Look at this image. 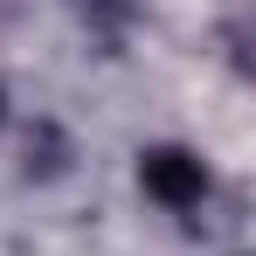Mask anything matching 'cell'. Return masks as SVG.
<instances>
[{
    "instance_id": "7a4b0ae2",
    "label": "cell",
    "mask_w": 256,
    "mask_h": 256,
    "mask_svg": "<svg viewBox=\"0 0 256 256\" xmlns=\"http://www.w3.org/2000/svg\"><path fill=\"white\" fill-rule=\"evenodd\" d=\"M0 111H7V97H0Z\"/></svg>"
},
{
    "instance_id": "6da1fadb",
    "label": "cell",
    "mask_w": 256,
    "mask_h": 256,
    "mask_svg": "<svg viewBox=\"0 0 256 256\" xmlns=\"http://www.w3.org/2000/svg\"><path fill=\"white\" fill-rule=\"evenodd\" d=\"M138 180H146V194H152L166 214H194L208 201V166H201L187 146H152V152H138Z\"/></svg>"
}]
</instances>
